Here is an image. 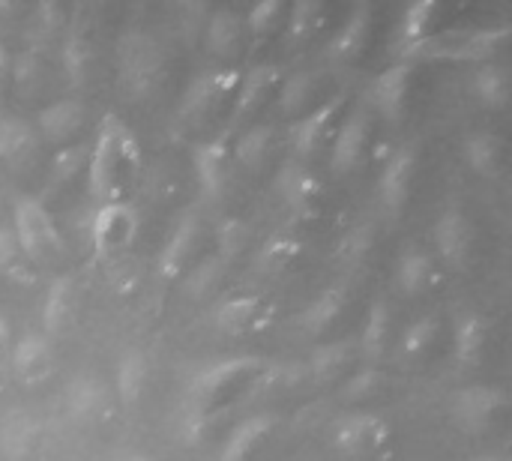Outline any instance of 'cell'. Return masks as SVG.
Returning <instances> with one entry per match:
<instances>
[{
    "instance_id": "1",
    "label": "cell",
    "mask_w": 512,
    "mask_h": 461,
    "mask_svg": "<svg viewBox=\"0 0 512 461\" xmlns=\"http://www.w3.org/2000/svg\"><path fill=\"white\" fill-rule=\"evenodd\" d=\"M141 147L129 126L108 114L99 123L90 159H87V189L99 204H120L141 177Z\"/></svg>"
},
{
    "instance_id": "2",
    "label": "cell",
    "mask_w": 512,
    "mask_h": 461,
    "mask_svg": "<svg viewBox=\"0 0 512 461\" xmlns=\"http://www.w3.org/2000/svg\"><path fill=\"white\" fill-rule=\"evenodd\" d=\"M264 375H270V363L261 357H228L204 366L189 387V429H204L216 411L234 405L249 393V387L261 384Z\"/></svg>"
},
{
    "instance_id": "3",
    "label": "cell",
    "mask_w": 512,
    "mask_h": 461,
    "mask_svg": "<svg viewBox=\"0 0 512 461\" xmlns=\"http://www.w3.org/2000/svg\"><path fill=\"white\" fill-rule=\"evenodd\" d=\"M510 39V27H450L441 33H432L411 51H405L408 60H480L489 63L498 48H504Z\"/></svg>"
},
{
    "instance_id": "4",
    "label": "cell",
    "mask_w": 512,
    "mask_h": 461,
    "mask_svg": "<svg viewBox=\"0 0 512 461\" xmlns=\"http://www.w3.org/2000/svg\"><path fill=\"white\" fill-rule=\"evenodd\" d=\"M12 234L24 252V258L33 264H51L63 255V240L57 234V225L45 204L39 198H18L12 210Z\"/></svg>"
},
{
    "instance_id": "5",
    "label": "cell",
    "mask_w": 512,
    "mask_h": 461,
    "mask_svg": "<svg viewBox=\"0 0 512 461\" xmlns=\"http://www.w3.org/2000/svg\"><path fill=\"white\" fill-rule=\"evenodd\" d=\"M117 60H120V84L135 99L156 90V84L165 75V51L150 33H141V30L126 33L120 39Z\"/></svg>"
},
{
    "instance_id": "6",
    "label": "cell",
    "mask_w": 512,
    "mask_h": 461,
    "mask_svg": "<svg viewBox=\"0 0 512 461\" xmlns=\"http://www.w3.org/2000/svg\"><path fill=\"white\" fill-rule=\"evenodd\" d=\"M390 441H393V432L387 420L369 411L348 414L333 426V447L351 461L384 459V453L390 450Z\"/></svg>"
},
{
    "instance_id": "7",
    "label": "cell",
    "mask_w": 512,
    "mask_h": 461,
    "mask_svg": "<svg viewBox=\"0 0 512 461\" xmlns=\"http://www.w3.org/2000/svg\"><path fill=\"white\" fill-rule=\"evenodd\" d=\"M240 84V72L237 69H210L204 75H198L189 90L183 93V105H180V117L186 123H210L216 120L228 102H234Z\"/></svg>"
},
{
    "instance_id": "8",
    "label": "cell",
    "mask_w": 512,
    "mask_h": 461,
    "mask_svg": "<svg viewBox=\"0 0 512 461\" xmlns=\"http://www.w3.org/2000/svg\"><path fill=\"white\" fill-rule=\"evenodd\" d=\"M141 219L138 210L129 201L120 204H99V210L90 219V243L99 258H111L126 252L138 237Z\"/></svg>"
},
{
    "instance_id": "9",
    "label": "cell",
    "mask_w": 512,
    "mask_h": 461,
    "mask_svg": "<svg viewBox=\"0 0 512 461\" xmlns=\"http://www.w3.org/2000/svg\"><path fill=\"white\" fill-rule=\"evenodd\" d=\"M507 393L501 387H486V384H477V387H465L453 396V405H450V414L456 420V426L468 435H480L486 432L504 411H507Z\"/></svg>"
},
{
    "instance_id": "10",
    "label": "cell",
    "mask_w": 512,
    "mask_h": 461,
    "mask_svg": "<svg viewBox=\"0 0 512 461\" xmlns=\"http://www.w3.org/2000/svg\"><path fill=\"white\" fill-rule=\"evenodd\" d=\"M345 105H348V93H336L327 102H318L306 117H300L297 126L291 129V147H294V153L303 156V159L315 156L330 141V135L336 132Z\"/></svg>"
},
{
    "instance_id": "11",
    "label": "cell",
    "mask_w": 512,
    "mask_h": 461,
    "mask_svg": "<svg viewBox=\"0 0 512 461\" xmlns=\"http://www.w3.org/2000/svg\"><path fill=\"white\" fill-rule=\"evenodd\" d=\"M369 144H372V114H369V108H357L336 129V138H333V147H330L333 171H339V174L357 171L369 156Z\"/></svg>"
},
{
    "instance_id": "12",
    "label": "cell",
    "mask_w": 512,
    "mask_h": 461,
    "mask_svg": "<svg viewBox=\"0 0 512 461\" xmlns=\"http://www.w3.org/2000/svg\"><path fill=\"white\" fill-rule=\"evenodd\" d=\"M213 321L225 336H258L270 327L273 306L258 294H237L219 303Z\"/></svg>"
},
{
    "instance_id": "13",
    "label": "cell",
    "mask_w": 512,
    "mask_h": 461,
    "mask_svg": "<svg viewBox=\"0 0 512 461\" xmlns=\"http://www.w3.org/2000/svg\"><path fill=\"white\" fill-rule=\"evenodd\" d=\"M279 84H282V69L273 63L252 66L246 75H240V84L234 93V108H231V123H240V120L258 114V108H264L270 102V96L276 93Z\"/></svg>"
},
{
    "instance_id": "14",
    "label": "cell",
    "mask_w": 512,
    "mask_h": 461,
    "mask_svg": "<svg viewBox=\"0 0 512 461\" xmlns=\"http://www.w3.org/2000/svg\"><path fill=\"white\" fill-rule=\"evenodd\" d=\"M198 240H201V222H198L195 213H186V216L174 225L168 243H165L162 252H159L156 270H159V276H162L165 282H177V276L189 270V264H192V258H195V249H198Z\"/></svg>"
},
{
    "instance_id": "15",
    "label": "cell",
    "mask_w": 512,
    "mask_h": 461,
    "mask_svg": "<svg viewBox=\"0 0 512 461\" xmlns=\"http://www.w3.org/2000/svg\"><path fill=\"white\" fill-rule=\"evenodd\" d=\"M9 369L24 387H36L51 378L54 372V354L51 345L42 333H27L12 345L9 354Z\"/></svg>"
},
{
    "instance_id": "16",
    "label": "cell",
    "mask_w": 512,
    "mask_h": 461,
    "mask_svg": "<svg viewBox=\"0 0 512 461\" xmlns=\"http://www.w3.org/2000/svg\"><path fill=\"white\" fill-rule=\"evenodd\" d=\"M435 246H438V255L444 258L447 267L462 270L468 264L471 246H474V228H471V219L465 216V210L450 207L438 219V225H435Z\"/></svg>"
},
{
    "instance_id": "17",
    "label": "cell",
    "mask_w": 512,
    "mask_h": 461,
    "mask_svg": "<svg viewBox=\"0 0 512 461\" xmlns=\"http://www.w3.org/2000/svg\"><path fill=\"white\" fill-rule=\"evenodd\" d=\"M414 84V66L411 63H396L384 69L375 84H372V105L378 114H384L390 123H399L408 108V93Z\"/></svg>"
},
{
    "instance_id": "18",
    "label": "cell",
    "mask_w": 512,
    "mask_h": 461,
    "mask_svg": "<svg viewBox=\"0 0 512 461\" xmlns=\"http://www.w3.org/2000/svg\"><path fill=\"white\" fill-rule=\"evenodd\" d=\"M414 177H417V153L411 147L396 150L381 171V201L390 216H399L405 210Z\"/></svg>"
},
{
    "instance_id": "19",
    "label": "cell",
    "mask_w": 512,
    "mask_h": 461,
    "mask_svg": "<svg viewBox=\"0 0 512 461\" xmlns=\"http://www.w3.org/2000/svg\"><path fill=\"white\" fill-rule=\"evenodd\" d=\"M66 411L75 423H96L111 411V390L96 375H78L66 387Z\"/></svg>"
},
{
    "instance_id": "20",
    "label": "cell",
    "mask_w": 512,
    "mask_h": 461,
    "mask_svg": "<svg viewBox=\"0 0 512 461\" xmlns=\"http://www.w3.org/2000/svg\"><path fill=\"white\" fill-rule=\"evenodd\" d=\"M279 192L297 216H315L324 201V183L306 165H288L279 174Z\"/></svg>"
},
{
    "instance_id": "21",
    "label": "cell",
    "mask_w": 512,
    "mask_h": 461,
    "mask_svg": "<svg viewBox=\"0 0 512 461\" xmlns=\"http://www.w3.org/2000/svg\"><path fill=\"white\" fill-rule=\"evenodd\" d=\"M84 120H87V108L81 99H57L36 114V129L45 141L66 144L81 132Z\"/></svg>"
},
{
    "instance_id": "22",
    "label": "cell",
    "mask_w": 512,
    "mask_h": 461,
    "mask_svg": "<svg viewBox=\"0 0 512 461\" xmlns=\"http://www.w3.org/2000/svg\"><path fill=\"white\" fill-rule=\"evenodd\" d=\"M204 45L213 57L234 60L246 45V21L234 9H216L204 24Z\"/></svg>"
},
{
    "instance_id": "23",
    "label": "cell",
    "mask_w": 512,
    "mask_h": 461,
    "mask_svg": "<svg viewBox=\"0 0 512 461\" xmlns=\"http://www.w3.org/2000/svg\"><path fill=\"white\" fill-rule=\"evenodd\" d=\"M228 159H231V141L228 135H216L204 144L195 147L192 162H195V174L198 183L207 195H219L225 186V174H228Z\"/></svg>"
},
{
    "instance_id": "24",
    "label": "cell",
    "mask_w": 512,
    "mask_h": 461,
    "mask_svg": "<svg viewBox=\"0 0 512 461\" xmlns=\"http://www.w3.org/2000/svg\"><path fill=\"white\" fill-rule=\"evenodd\" d=\"M369 36H372V6H354L348 21L339 27L333 45H330V57L339 63H354L366 54L369 48Z\"/></svg>"
},
{
    "instance_id": "25",
    "label": "cell",
    "mask_w": 512,
    "mask_h": 461,
    "mask_svg": "<svg viewBox=\"0 0 512 461\" xmlns=\"http://www.w3.org/2000/svg\"><path fill=\"white\" fill-rule=\"evenodd\" d=\"M273 429H276V417H270V414H252V417H246L228 435L219 461H249L261 450V444L273 435Z\"/></svg>"
},
{
    "instance_id": "26",
    "label": "cell",
    "mask_w": 512,
    "mask_h": 461,
    "mask_svg": "<svg viewBox=\"0 0 512 461\" xmlns=\"http://www.w3.org/2000/svg\"><path fill=\"white\" fill-rule=\"evenodd\" d=\"M75 309H78V291H75V279L72 276H57L42 300V327L48 336L63 333L72 321H75Z\"/></svg>"
},
{
    "instance_id": "27",
    "label": "cell",
    "mask_w": 512,
    "mask_h": 461,
    "mask_svg": "<svg viewBox=\"0 0 512 461\" xmlns=\"http://www.w3.org/2000/svg\"><path fill=\"white\" fill-rule=\"evenodd\" d=\"M39 444V423L30 414H9L0 420V456L6 461H24Z\"/></svg>"
},
{
    "instance_id": "28",
    "label": "cell",
    "mask_w": 512,
    "mask_h": 461,
    "mask_svg": "<svg viewBox=\"0 0 512 461\" xmlns=\"http://www.w3.org/2000/svg\"><path fill=\"white\" fill-rule=\"evenodd\" d=\"M441 279V270L438 264L426 255V252H405L399 258V267H396V282L399 288L408 294V297H420V294H429Z\"/></svg>"
},
{
    "instance_id": "29",
    "label": "cell",
    "mask_w": 512,
    "mask_h": 461,
    "mask_svg": "<svg viewBox=\"0 0 512 461\" xmlns=\"http://www.w3.org/2000/svg\"><path fill=\"white\" fill-rule=\"evenodd\" d=\"M147 378H150V363H147V354L138 351V348H129L120 363H117V375H114V390H117V399L123 405H135L144 390H147Z\"/></svg>"
},
{
    "instance_id": "30",
    "label": "cell",
    "mask_w": 512,
    "mask_h": 461,
    "mask_svg": "<svg viewBox=\"0 0 512 461\" xmlns=\"http://www.w3.org/2000/svg\"><path fill=\"white\" fill-rule=\"evenodd\" d=\"M489 324L483 315H465L456 327V363L459 369H477L486 357Z\"/></svg>"
},
{
    "instance_id": "31",
    "label": "cell",
    "mask_w": 512,
    "mask_h": 461,
    "mask_svg": "<svg viewBox=\"0 0 512 461\" xmlns=\"http://www.w3.org/2000/svg\"><path fill=\"white\" fill-rule=\"evenodd\" d=\"M345 303H348L345 288L333 285V288L321 291V294L306 306V312L300 315V327H303L306 333H312V336L327 333V330L339 321V315L345 312Z\"/></svg>"
},
{
    "instance_id": "32",
    "label": "cell",
    "mask_w": 512,
    "mask_h": 461,
    "mask_svg": "<svg viewBox=\"0 0 512 461\" xmlns=\"http://www.w3.org/2000/svg\"><path fill=\"white\" fill-rule=\"evenodd\" d=\"M318 90H321V75L318 72H297V75H291L288 81H282V87H279V111L282 114H309L318 102H315V96H318Z\"/></svg>"
},
{
    "instance_id": "33",
    "label": "cell",
    "mask_w": 512,
    "mask_h": 461,
    "mask_svg": "<svg viewBox=\"0 0 512 461\" xmlns=\"http://www.w3.org/2000/svg\"><path fill=\"white\" fill-rule=\"evenodd\" d=\"M273 144H276V132L270 123H258V126H249L237 141H234V159L249 168V171H261L273 153Z\"/></svg>"
},
{
    "instance_id": "34",
    "label": "cell",
    "mask_w": 512,
    "mask_h": 461,
    "mask_svg": "<svg viewBox=\"0 0 512 461\" xmlns=\"http://www.w3.org/2000/svg\"><path fill=\"white\" fill-rule=\"evenodd\" d=\"M354 357H357V348L351 342L321 345L309 360V378L315 384H333L345 375V369L354 363Z\"/></svg>"
},
{
    "instance_id": "35",
    "label": "cell",
    "mask_w": 512,
    "mask_h": 461,
    "mask_svg": "<svg viewBox=\"0 0 512 461\" xmlns=\"http://www.w3.org/2000/svg\"><path fill=\"white\" fill-rule=\"evenodd\" d=\"M36 150V132L30 123L18 120V117H9L0 123V162L3 165H24Z\"/></svg>"
},
{
    "instance_id": "36",
    "label": "cell",
    "mask_w": 512,
    "mask_h": 461,
    "mask_svg": "<svg viewBox=\"0 0 512 461\" xmlns=\"http://www.w3.org/2000/svg\"><path fill=\"white\" fill-rule=\"evenodd\" d=\"M465 159L480 177H498L504 171V141L495 132H477L465 141Z\"/></svg>"
},
{
    "instance_id": "37",
    "label": "cell",
    "mask_w": 512,
    "mask_h": 461,
    "mask_svg": "<svg viewBox=\"0 0 512 461\" xmlns=\"http://www.w3.org/2000/svg\"><path fill=\"white\" fill-rule=\"evenodd\" d=\"M438 15H441V6L438 3H414L408 6L405 18H402V27H399V51H411L414 45H420L423 39H429L438 24Z\"/></svg>"
},
{
    "instance_id": "38",
    "label": "cell",
    "mask_w": 512,
    "mask_h": 461,
    "mask_svg": "<svg viewBox=\"0 0 512 461\" xmlns=\"http://www.w3.org/2000/svg\"><path fill=\"white\" fill-rule=\"evenodd\" d=\"M510 87V72L501 63H492L489 60V63H483L474 72V93L492 111H498V108H504L510 102Z\"/></svg>"
},
{
    "instance_id": "39",
    "label": "cell",
    "mask_w": 512,
    "mask_h": 461,
    "mask_svg": "<svg viewBox=\"0 0 512 461\" xmlns=\"http://www.w3.org/2000/svg\"><path fill=\"white\" fill-rule=\"evenodd\" d=\"M285 18H288V6L282 0H264L258 6L249 9V15L243 18L246 21V42L249 45H264L279 27H285Z\"/></svg>"
},
{
    "instance_id": "40",
    "label": "cell",
    "mask_w": 512,
    "mask_h": 461,
    "mask_svg": "<svg viewBox=\"0 0 512 461\" xmlns=\"http://www.w3.org/2000/svg\"><path fill=\"white\" fill-rule=\"evenodd\" d=\"M327 21V6L324 3H312V0H300L294 6H288V18H285V27H288V39L294 45H303L309 39L318 36V30L324 27Z\"/></svg>"
},
{
    "instance_id": "41",
    "label": "cell",
    "mask_w": 512,
    "mask_h": 461,
    "mask_svg": "<svg viewBox=\"0 0 512 461\" xmlns=\"http://www.w3.org/2000/svg\"><path fill=\"white\" fill-rule=\"evenodd\" d=\"M228 264H231V261H225L219 252H213V255L201 258L198 264H192V267H189L186 282H183V291H186L189 297H195V300L207 297V294H210L222 279H225Z\"/></svg>"
},
{
    "instance_id": "42",
    "label": "cell",
    "mask_w": 512,
    "mask_h": 461,
    "mask_svg": "<svg viewBox=\"0 0 512 461\" xmlns=\"http://www.w3.org/2000/svg\"><path fill=\"white\" fill-rule=\"evenodd\" d=\"M303 255V243L297 237H273L258 252V270L264 273H285L291 270Z\"/></svg>"
},
{
    "instance_id": "43",
    "label": "cell",
    "mask_w": 512,
    "mask_h": 461,
    "mask_svg": "<svg viewBox=\"0 0 512 461\" xmlns=\"http://www.w3.org/2000/svg\"><path fill=\"white\" fill-rule=\"evenodd\" d=\"M390 342V306L384 300H375L363 327V351L369 360H378L387 351Z\"/></svg>"
},
{
    "instance_id": "44",
    "label": "cell",
    "mask_w": 512,
    "mask_h": 461,
    "mask_svg": "<svg viewBox=\"0 0 512 461\" xmlns=\"http://www.w3.org/2000/svg\"><path fill=\"white\" fill-rule=\"evenodd\" d=\"M90 60H93V42H90V33L87 30H72L69 39H66V48H63V66L69 72L72 81H84L87 72H90Z\"/></svg>"
},
{
    "instance_id": "45",
    "label": "cell",
    "mask_w": 512,
    "mask_h": 461,
    "mask_svg": "<svg viewBox=\"0 0 512 461\" xmlns=\"http://www.w3.org/2000/svg\"><path fill=\"white\" fill-rule=\"evenodd\" d=\"M438 318L435 315H426V318H420V321H414L405 333H402V342H399V354L402 357H408V360H417V357H423L432 345H435V339H438Z\"/></svg>"
},
{
    "instance_id": "46",
    "label": "cell",
    "mask_w": 512,
    "mask_h": 461,
    "mask_svg": "<svg viewBox=\"0 0 512 461\" xmlns=\"http://www.w3.org/2000/svg\"><path fill=\"white\" fill-rule=\"evenodd\" d=\"M81 168H84V150H81L78 144L63 147V150H57V156H54V162H51V183L63 186V183H69L72 177H78Z\"/></svg>"
},
{
    "instance_id": "47",
    "label": "cell",
    "mask_w": 512,
    "mask_h": 461,
    "mask_svg": "<svg viewBox=\"0 0 512 461\" xmlns=\"http://www.w3.org/2000/svg\"><path fill=\"white\" fill-rule=\"evenodd\" d=\"M246 240H249L246 222H240V219H225L222 228H219V249H216V252H219L225 261H234V258L243 252Z\"/></svg>"
},
{
    "instance_id": "48",
    "label": "cell",
    "mask_w": 512,
    "mask_h": 461,
    "mask_svg": "<svg viewBox=\"0 0 512 461\" xmlns=\"http://www.w3.org/2000/svg\"><path fill=\"white\" fill-rule=\"evenodd\" d=\"M27 258L12 234V228H0V276H21Z\"/></svg>"
},
{
    "instance_id": "49",
    "label": "cell",
    "mask_w": 512,
    "mask_h": 461,
    "mask_svg": "<svg viewBox=\"0 0 512 461\" xmlns=\"http://www.w3.org/2000/svg\"><path fill=\"white\" fill-rule=\"evenodd\" d=\"M384 384V375L381 372H360V375H354L348 384H345V396L351 399V402H360V399H366V396H372L378 387Z\"/></svg>"
},
{
    "instance_id": "50",
    "label": "cell",
    "mask_w": 512,
    "mask_h": 461,
    "mask_svg": "<svg viewBox=\"0 0 512 461\" xmlns=\"http://www.w3.org/2000/svg\"><path fill=\"white\" fill-rule=\"evenodd\" d=\"M33 15H36V30L39 33H57L66 24V12L60 6H54V3H39L33 9Z\"/></svg>"
},
{
    "instance_id": "51",
    "label": "cell",
    "mask_w": 512,
    "mask_h": 461,
    "mask_svg": "<svg viewBox=\"0 0 512 461\" xmlns=\"http://www.w3.org/2000/svg\"><path fill=\"white\" fill-rule=\"evenodd\" d=\"M9 354H12V327H9V321L0 315V372L9 369Z\"/></svg>"
},
{
    "instance_id": "52",
    "label": "cell",
    "mask_w": 512,
    "mask_h": 461,
    "mask_svg": "<svg viewBox=\"0 0 512 461\" xmlns=\"http://www.w3.org/2000/svg\"><path fill=\"white\" fill-rule=\"evenodd\" d=\"M6 78H9V51H6V45L0 42V87L6 84Z\"/></svg>"
},
{
    "instance_id": "53",
    "label": "cell",
    "mask_w": 512,
    "mask_h": 461,
    "mask_svg": "<svg viewBox=\"0 0 512 461\" xmlns=\"http://www.w3.org/2000/svg\"><path fill=\"white\" fill-rule=\"evenodd\" d=\"M477 461H507V459H501V456H486V459H477Z\"/></svg>"
},
{
    "instance_id": "54",
    "label": "cell",
    "mask_w": 512,
    "mask_h": 461,
    "mask_svg": "<svg viewBox=\"0 0 512 461\" xmlns=\"http://www.w3.org/2000/svg\"><path fill=\"white\" fill-rule=\"evenodd\" d=\"M126 461H153V459H144V456H132V459H126Z\"/></svg>"
}]
</instances>
